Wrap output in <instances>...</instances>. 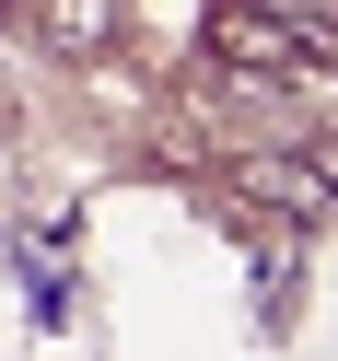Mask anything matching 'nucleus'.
Listing matches in <instances>:
<instances>
[{"instance_id": "obj_1", "label": "nucleus", "mask_w": 338, "mask_h": 361, "mask_svg": "<svg viewBox=\"0 0 338 361\" xmlns=\"http://www.w3.org/2000/svg\"><path fill=\"white\" fill-rule=\"evenodd\" d=\"M210 47H222V71H257V82H303V71H327V47H303L268 0H210Z\"/></svg>"}, {"instance_id": "obj_2", "label": "nucleus", "mask_w": 338, "mask_h": 361, "mask_svg": "<svg viewBox=\"0 0 338 361\" xmlns=\"http://www.w3.org/2000/svg\"><path fill=\"white\" fill-rule=\"evenodd\" d=\"M245 198H268V210L303 221V210H327V175L315 164H245Z\"/></svg>"}, {"instance_id": "obj_3", "label": "nucleus", "mask_w": 338, "mask_h": 361, "mask_svg": "<svg viewBox=\"0 0 338 361\" xmlns=\"http://www.w3.org/2000/svg\"><path fill=\"white\" fill-rule=\"evenodd\" d=\"M268 12H280L303 47H327V59H338V0H268Z\"/></svg>"}, {"instance_id": "obj_4", "label": "nucleus", "mask_w": 338, "mask_h": 361, "mask_svg": "<svg viewBox=\"0 0 338 361\" xmlns=\"http://www.w3.org/2000/svg\"><path fill=\"white\" fill-rule=\"evenodd\" d=\"M315 175H327V187H338V140H327V152H315Z\"/></svg>"}]
</instances>
